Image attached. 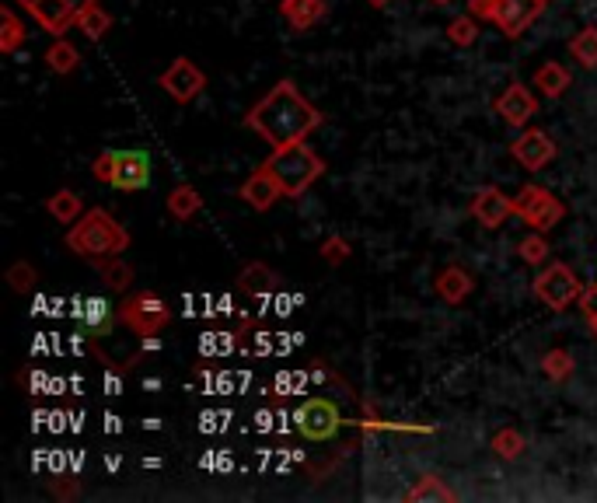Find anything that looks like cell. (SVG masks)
Returning <instances> with one entry per match:
<instances>
[{
	"label": "cell",
	"mask_w": 597,
	"mask_h": 503,
	"mask_svg": "<svg viewBox=\"0 0 597 503\" xmlns=\"http://www.w3.org/2000/svg\"><path fill=\"white\" fill-rule=\"evenodd\" d=\"M241 123H245V130L259 133L269 147H287L297 144V140H308V133H315L325 123V116L318 105H311L297 91V84L290 77H283V81H276L269 88L266 98H259L245 112Z\"/></svg>",
	"instance_id": "1"
},
{
	"label": "cell",
	"mask_w": 597,
	"mask_h": 503,
	"mask_svg": "<svg viewBox=\"0 0 597 503\" xmlns=\"http://www.w3.org/2000/svg\"><path fill=\"white\" fill-rule=\"evenodd\" d=\"M67 249L81 259H109V255H123L130 249V235L126 228L109 214V210L95 207L67 231Z\"/></svg>",
	"instance_id": "2"
},
{
	"label": "cell",
	"mask_w": 597,
	"mask_h": 503,
	"mask_svg": "<svg viewBox=\"0 0 597 503\" xmlns=\"http://www.w3.org/2000/svg\"><path fill=\"white\" fill-rule=\"evenodd\" d=\"M266 165H269V172H273V179L280 182V189H283L287 200L304 196L325 175V161L318 158L304 140L287 144V147H273V154L266 158Z\"/></svg>",
	"instance_id": "3"
},
{
	"label": "cell",
	"mask_w": 597,
	"mask_h": 503,
	"mask_svg": "<svg viewBox=\"0 0 597 503\" xmlns=\"http://www.w3.org/2000/svg\"><path fill=\"white\" fill-rule=\"evenodd\" d=\"M91 175L98 182L123 193H140L151 186V154L147 151H102L91 161Z\"/></svg>",
	"instance_id": "4"
},
{
	"label": "cell",
	"mask_w": 597,
	"mask_h": 503,
	"mask_svg": "<svg viewBox=\"0 0 597 503\" xmlns=\"http://www.w3.org/2000/svg\"><path fill=\"white\" fill-rule=\"evenodd\" d=\"M119 322L140 339H158V332L172 322V311L161 301L154 290H140V294H130L123 304H119Z\"/></svg>",
	"instance_id": "5"
},
{
	"label": "cell",
	"mask_w": 597,
	"mask_h": 503,
	"mask_svg": "<svg viewBox=\"0 0 597 503\" xmlns=\"http://www.w3.org/2000/svg\"><path fill=\"white\" fill-rule=\"evenodd\" d=\"M580 294H584V283H580V276L566 262H549L535 276V297L552 311H566L570 304L580 301Z\"/></svg>",
	"instance_id": "6"
},
{
	"label": "cell",
	"mask_w": 597,
	"mask_h": 503,
	"mask_svg": "<svg viewBox=\"0 0 597 503\" xmlns=\"http://www.w3.org/2000/svg\"><path fill=\"white\" fill-rule=\"evenodd\" d=\"M514 217H521L528 228L535 231H552L566 217V203L556 193H549L545 186H524L514 196Z\"/></svg>",
	"instance_id": "7"
},
{
	"label": "cell",
	"mask_w": 597,
	"mask_h": 503,
	"mask_svg": "<svg viewBox=\"0 0 597 503\" xmlns=\"http://www.w3.org/2000/svg\"><path fill=\"white\" fill-rule=\"evenodd\" d=\"M294 427L301 437L322 444V441H332V437L339 434V427H343V413H339L329 399H308V402L297 406Z\"/></svg>",
	"instance_id": "8"
},
{
	"label": "cell",
	"mask_w": 597,
	"mask_h": 503,
	"mask_svg": "<svg viewBox=\"0 0 597 503\" xmlns=\"http://www.w3.org/2000/svg\"><path fill=\"white\" fill-rule=\"evenodd\" d=\"M158 84L165 88V95L172 98V102L189 105L199 91L206 88V74L189 60V56H179V60H172V67L158 77Z\"/></svg>",
	"instance_id": "9"
},
{
	"label": "cell",
	"mask_w": 597,
	"mask_h": 503,
	"mask_svg": "<svg viewBox=\"0 0 597 503\" xmlns=\"http://www.w3.org/2000/svg\"><path fill=\"white\" fill-rule=\"evenodd\" d=\"M510 154H514V161L524 168V172H542V168L559 154V147L552 144V137L545 130H538V126H524L521 137L510 144Z\"/></svg>",
	"instance_id": "10"
},
{
	"label": "cell",
	"mask_w": 597,
	"mask_h": 503,
	"mask_svg": "<svg viewBox=\"0 0 597 503\" xmlns=\"http://www.w3.org/2000/svg\"><path fill=\"white\" fill-rule=\"evenodd\" d=\"M545 11V0H496L493 25L500 28L507 39H521Z\"/></svg>",
	"instance_id": "11"
},
{
	"label": "cell",
	"mask_w": 597,
	"mask_h": 503,
	"mask_svg": "<svg viewBox=\"0 0 597 503\" xmlns=\"http://www.w3.org/2000/svg\"><path fill=\"white\" fill-rule=\"evenodd\" d=\"M468 210H472V217L482 224V228L496 231L514 217V196H507L503 189H496V186H482V189H475Z\"/></svg>",
	"instance_id": "12"
},
{
	"label": "cell",
	"mask_w": 597,
	"mask_h": 503,
	"mask_svg": "<svg viewBox=\"0 0 597 503\" xmlns=\"http://www.w3.org/2000/svg\"><path fill=\"white\" fill-rule=\"evenodd\" d=\"M238 196L255 210V214H266V210H273L280 200H287V196H283V189H280V182H276L273 172H269L266 161H262V165L255 168V172L248 175L245 182H241Z\"/></svg>",
	"instance_id": "13"
},
{
	"label": "cell",
	"mask_w": 597,
	"mask_h": 503,
	"mask_svg": "<svg viewBox=\"0 0 597 503\" xmlns=\"http://www.w3.org/2000/svg\"><path fill=\"white\" fill-rule=\"evenodd\" d=\"M496 112H500L503 123H507V126H514V130H524V126H531V116L538 112V98L531 95L528 84L514 81L500 98H496Z\"/></svg>",
	"instance_id": "14"
},
{
	"label": "cell",
	"mask_w": 597,
	"mask_h": 503,
	"mask_svg": "<svg viewBox=\"0 0 597 503\" xmlns=\"http://www.w3.org/2000/svg\"><path fill=\"white\" fill-rule=\"evenodd\" d=\"M28 14H32V18L39 21L49 35H63L70 25H74L77 4H74V0H39V4H35Z\"/></svg>",
	"instance_id": "15"
},
{
	"label": "cell",
	"mask_w": 597,
	"mask_h": 503,
	"mask_svg": "<svg viewBox=\"0 0 597 503\" xmlns=\"http://www.w3.org/2000/svg\"><path fill=\"white\" fill-rule=\"evenodd\" d=\"M116 322H119V308H112L105 297H88V301L81 304V325L88 336L95 339L109 336V332L116 329Z\"/></svg>",
	"instance_id": "16"
},
{
	"label": "cell",
	"mask_w": 597,
	"mask_h": 503,
	"mask_svg": "<svg viewBox=\"0 0 597 503\" xmlns=\"http://www.w3.org/2000/svg\"><path fill=\"white\" fill-rule=\"evenodd\" d=\"M433 287H437L440 301H447V304H465L468 297H472V290H475V280H472V273H468V269H461V266H444V269L437 273V280H433Z\"/></svg>",
	"instance_id": "17"
},
{
	"label": "cell",
	"mask_w": 597,
	"mask_h": 503,
	"mask_svg": "<svg viewBox=\"0 0 597 503\" xmlns=\"http://www.w3.org/2000/svg\"><path fill=\"white\" fill-rule=\"evenodd\" d=\"M329 4L325 0H280V14L294 32H308L325 18Z\"/></svg>",
	"instance_id": "18"
},
{
	"label": "cell",
	"mask_w": 597,
	"mask_h": 503,
	"mask_svg": "<svg viewBox=\"0 0 597 503\" xmlns=\"http://www.w3.org/2000/svg\"><path fill=\"white\" fill-rule=\"evenodd\" d=\"M535 88L542 91L545 98H563L566 91L573 88L570 67H563L559 60H545L542 67L535 70Z\"/></svg>",
	"instance_id": "19"
},
{
	"label": "cell",
	"mask_w": 597,
	"mask_h": 503,
	"mask_svg": "<svg viewBox=\"0 0 597 503\" xmlns=\"http://www.w3.org/2000/svg\"><path fill=\"white\" fill-rule=\"evenodd\" d=\"M276 283H280V276H276L266 262H252V266H245L238 276V290L245 297H269L276 290Z\"/></svg>",
	"instance_id": "20"
},
{
	"label": "cell",
	"mask_w": 597,
	"mask_h": 503,
	"mask_svg": "<svg viewBox=\"0 0 597 503\" xmlns=\"http://www.w3.org/2000/svg\"><path fill=\"white\" fill-rule=\"evenodd\" d=\"M405 500H412V503H454L458 500V493L447 486V479H440V476H433V472H426V476H419L416 479V486H412L409 493H405Z\"/></svg>",
	"instance_id": "21"
},
{
	"label": "cell",
	"mask_w": 597,
	"mask_h": 503,
	"mask_svg": "<svg viewBox=\"0 0 597 503\" xmlns=\"http://www.w3.org/2000/svg\"><path fill=\"white\" fill-rule=\"evenodd\" d=\"M165 207H168V214H172L175 221H193L199 210H203V196H199L196 186L182 182V186H175L172 193H168Z\"/></svg>",
	"instance_id": "22"
},
{
	"label": "cell",
	"mask_w": 597,
	"mask_h": 503,
	"mask_svg": "<svg viewBox=\"0 0 597 503\" xmlns=\"http://www.w3.org/2000/svg\"><path fill=\"white\" fill-rule=\"evenodd\" d=\"M49 217H56L60 224H77L84 217V200L74 193V189H56L46 200Z\"/></svg>",
	"instance_id": "23"
},
{
	"label": "cell",
	"mask_w": 597,
	"mask_h": 503,
	"mask_svg": "<svg viewBox=\"0 0 597 503\" xmlns=\"http://www.w3.org/2000/svg\"><path fill=\"white\" fill-rule=\"evenodd\" d=\"M74 25L81 28L91 42H98V39H105V35L112 32V14L95 0V4H88V7H81V11H77Z\"/></svg>",
	"instance_id": "24"
},
{
	"label": "cell",
	"mask_w": 597,
	"mask_h": 503,
	"mask_svg": "<svg viewBox=\"0 0 597 503\" xmlns=\"http://www.w3.org/2000/svg\"><path fill=\"white\" fill-rule=\"evenodd\" d=\"M77 63H81V53H77V46H74V42L63 39V35H56V42L46 49V67L53 70V74L67 77V74H74V70H77Z\"/></svg>",
	"instance_id": "25"
},
{
	"label": "cell",
	"mask_w": 597,
	"mask_h": 503,
	"mask_svg": "<svg viewBox=\"0 0 597 503\" xmlns=\"http://www.w3.org/2000/svg\"><path fill=\"white\" fill-rule=\"evenodd\" d=\"M489 451H493L496 458H503V462H517V458L528 451V441H524L521 430L514 427H503L493 434V441H489Z\"/></svg>",
	"instance_id": "26"
},
{
	"label": "cell",
	"mask_w": 597,
	"mask_h": 503,
	"mask_svg": "<svg viewBox=\"0 0 597 503\" xmlns=\"http://www.w3.org/2000/svg\"><path fill=\"white\" fill-rule=\"evenodd\" d=\"M25 39H28V32L18 21V14H14L11 7H4V11H0V53L14 56L21 46H25Z\"/></svg>",
	"instance_id": "27"
},
{
	"label": "cell",
	"mask_w": 597,
	"mask_h": 503,
	"mask_svg": "<svg viewBox=\"0 0 597 503\" xmlns=\"http://www.w3.org/2000/svg\"><path fill=\"white\" fill-rule=\"evenodd\" d=\"M570 56L584 70L597 67V25H587V28H580V32L573 35V39H570Z\"/></svg>",
	"instance_id": "28"
},
{
	"label": "cell",
	"mask_w": 597,
	"mask_h": 503,
	"mask_svg": "<svg viewBox=\"0 0 597 503\" xmlns=\"http://www.w3.org/2000/svg\"><path fill=\"white\" fill-rule=\"evenodd\" d=\"M98 273H102L105 287H112V290H126V287L133 283L130 262H123L119 255H109V259H98Z\"/></svg>",
	"instance_id": "29"
},
{
	"label": "cell",
	"mask_w": 597,
	"mask_h": 503,
	"mask_svg": "<svg viewBox=\"0 0 597 503\" xmlns=\"http://www.w3.org/2000/svg\"><path fill=\"white\" fill-rule=\"evenodd\" d=\"M573 371H577V360L570 350H549L542 357V374L549 381H570Z\"/></svg>",
	"instance_id": "30"
},
{
	"label": "cell",
	"mask_w": 597,
	"mask_h": 503,
	"mask_svg": "<svg viewBox=\"0 0 597 503\" xmlns=\"http://www.w3.org/2000/svg\"><path fill=\"white\" fill-rule=\"evenodd\" d=\"M447 39H451L458 49L475 46V39H479V18H475V14H461V18H454L451 25H447Z\"/></svg>",
	"instance_id": "31"
},
{
	"label": "cell",
	"mask_w": 597,
	"mask_h": 503,
	"mask_svg": "<svg viewBox=\"0 0 597 503\" xmlns=\"http://www.w3.org/2000/svg\"><path fill=\"white\" fill-rule=\"evenodd\" d=\"M517 255H521V262H528V266H542V262L549 259V242H545V231H535V235L521 238Z\"/></svg>",
	"instance_id": "32"
},
{
	"label": "cell",
	"mask_w": 597,
	"mask_h": 503,
	"mask_svg": "<svg viewBox=\"0 0 597 503\" xmlns=\"http://www.w3.org/2000/svg\"><path fill=\"white\" fill-rule=\"evenodd\" d=\"M35 280H39V273H35V269L28 266L25 259H21V262H14V266L7 269V283H11V290H14V294H28V290L35 287Z\"/></svg>",
	"instance_id": "33"
},
{
	"label": "cell",
	"mask_w": 597,
	"mask_h": 503,
	"mask_svg": "<svg viewBox=\"0 0 597 503\" xmlns=\"http://www.w3.org/2000/svg\"><path fill=\"white\" fill-rule=\"evenodd\" d=\"M318 255H322L329 266H343L346 259L353 255V249H350V242H346L343 235H332V238H325L322 242V249H318Z\"/></svg>",
	"instance_id": "34"
},
{
	"label": "cell",
	"mask_w": 597,
	"mask_h": 503,
	"mask_svg": "<svg viewBox=\"0 0 597 503\" xmlns=\"http://www.w3.org/2000/svg\"><path fill=\"white\" fill-rule=\"evenodd\" d=\"M49 493H53L56 500H74L77 493H81V486H77L74 476H60L56 483H49Z\"/></svg>",
	"instance_id": "35"
},
{
	"label": "cell",
	"mask_w": 597,
	"mask_h": 503,
	"mask_svg": "<svg viewBox=\"0 0 597 503\" xmlns=\"http://www.w3.org/2000/svg\"><path fill=\"white\" fill-rule=\"evenodd\" d=\"M577 308H580V315H584V318L597 315V283H591V287H584V294H580Z\"/></svg>",
	"instance_id": "36"
},
{
	"label": "cell",
	"mask_w": 597,
	"mask_h": 503,
	"mask_svg": "<svg viewBox=\"0 0 597 503\" xmlns=\"http://www.w3.org/2000/svg\"><path fill=\"white\" fill-rule=\"evenodd\" d=\"M468 14H475L479 21H493L496 0H468Z\"/></svg>",
	"instance_id": "37"
},
{
	"label": "cell",
	"mask_w": 597,
	"mask_h": 503,
	"mask_svg": "<svg viewBox=\"0 0 597 503\" xmlns=\"http://www.w3.org/2000/svg\"><path fill=\"white\" fill-rule=\"evenodd\" d=\"M364 4H371V7H374V11H385V7H388V4H392V0H364Z\"/></svg>",
	"instance_id": "38"
},
{
	"label": "cell",
	"mask_w": 597,
	"mask_h": 503,
	"mask_svg": "<svg viewBox=\"0 0 597 503\" xmlns=\"http://www.w3.org/2000/svg\"><path fill=\"white\" fill-rule=\"evenodd\" d=\"M584 322H587V329H591V332H594V339H597V315H591V318H584Z\"/></svg>",
	"instance_id": "39"
},
{
	"label": "cell",
	"mask_w": 597,
	"mask_h": 503,
	"mask_svg": "<svg viewBox=\"0 0 597 503\" xmlns=\"http://www.w3.org/2000/svg\"><path fill=\"white\" fill-rule=\"evenodd\" d=\"M14 4H21V7H25V11H32V7L39 4V0H14Z\"/></svg>",
	"instance_id": "40"
},
{
	"label": "cell",
	"mask_w": 597,
	"mask_h": 503,
	"mask_svg": "<svg viewBox=\"0 0 597 503\" xmlns=\"http://www.w3.org/2000/svg\"><path fill=\"white\" fill-rule=\"evenodd\" d=\"M77 4V11H81V7H88V4H95V0H74Z\"/></svg>",
	"instance_id": "41"
},
{
	"label": "cell",
	"mask_w": 597,
	"mask_h": 503,
	"mask_svg": "<svg viewBox=\"0 0 597 503\" xmlns=\"http://www.w3.org/2000/svg\"><path fill=\"white\" fill-rule=\"evenodd\" d=\"M433 4H451V0H433Z\"/></svg>",
	"instance_id": "42"
},
{
	"label": "cell",
	"mask_w": 597,
	"mask_h": 503,
	"mask_svg": "<svg viewBox=\"0 0 597 503\" xmlns=\"http://www.w3.org/2000/svg\"><path fill=\"white\" fill-rule=\"evenodd\" d=\"M545 4H549V0H545Z\"/></svg>",
	"instance_id": "43"
}]
</instances>
